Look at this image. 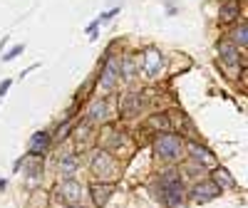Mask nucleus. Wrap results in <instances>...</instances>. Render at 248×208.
<instances>
[{"instance_id": "1", "label": "nucleus", "mask_w": 248, "mask_h": 208, "mask_svg": "<svg viewBox=\"0 0 248 208\" xmlns=\"http://www.w3.org/2000/svg\"><path fill=\"white\" fill-rule=\"evenodd\" d=\"M156 193H159V201L167 206V208L181 206V201H184V186H181L179 176H174V174L161 176L159 178V186H156Z\"/></svg>"}, {"instance_id": "2", "label": "nucleus", "mask_w": 248, "mask_h": 208, "mask_svg": "<svg viewBox=\"0 0 248 208\" xmlns=\"http://www.w3.org/2000/svg\"><path fill=\"white\" fill-rule=\"evenodd\" d=\"M154 151L159 159L164 161H176L179 154H181V139L176 134H161L156 141H154Z\"/></svg>"}, {"instance_id": "3", "label": "nucleus", "mask_w": 248, "mask_h": 208, "mask_svg": "<svg viewBox=\"0 0 248 208\" xmlns=\"http://www.w3.org/2000/svg\"><path fill=\"white\" fill-rule=\"evenodd\" d=\"M114 169H117V163H114V159H112L109 154H97V159L92 161V171H94L102 181H107V178L114 174Z\"/></svg>"}, {"instance_id": "4", "label": "nucleus", "mask_w": 248, "mask_h": 208, "mask_svg": "<svg viewBox=\"0 0 248 208\" xmlns=\"http://www.w3.org/2000/svg\"><path fill=\"white\" fill-rule=\"evenodd\" d=\"M57 196H62L65 203H77L82 198V186L72 178H65L60 186H57Z\"/></svg>"}, {"instance_id": "5", "label": "nucleus", "mask_w": 248, "mask_h": 208, "mask_svg": "<svg viewBox=\"0 0 248 208\" xmlns=\"http://www.w3.org/2000/svg\"><path fill=\"white\" fill-rule=\"evenodd\" d=\"M119 74H122V67H119V59H109L107 65H105V72H102V89H105V92L114 89V85H117V79H119Z\"/></svg>"}, {"instance_id": "6", "label": "nucleus", "mask_w": 248, "mask_h": 208, "mask_svg": "<svg viewBox=\"0 0 248 208\" xmlns=\"http://www.w3.org/2000/svg\"><path fill=\"white\" fill-rule=\"evenodd\" d=\"M221 193V189L214 183V181H201V183H196L194 186V191H191V196H194V201H211V198H216Z\"/></svg>"}, {"instance_id": "7", "label": "nucleus", "mask_w": 248, "mask_h": 208, "mask_svg": "<svg viewBox=\"0 0 248 208\" xmlns=\"http://www.w3.org/2000/svg\"><path fill=\"white\" fill-rule=\"evenodd\" d=\"M161 67H164L161 55L156 50H147V55H144V72H147V77H156Z\"/></svg>"}, {"instance_id": "8", "label": "nucleus", "mask_w": 248, "mask_h": 208, "mask_svg": "<svg viewBox=\"0 0 248 208\" xmlns=\"http://www.w3.org/2000/svg\"><path fill=\"white\" fill-rule=\"evenodd\" d=\"M107 119V102L105 99H94L87 109V121L97 124V121H105Z\"/></svg>"}, {"instance_id": "9", "label": "nucleus", "mask_w": 248, "mask_h": 208, "mask_svg": "<svg viewBox=\"0 0 248 208\" xmlns=\"http://www.w3.org/2000/svg\"><path fill=\"white\" fill-rule=\"evenodd\" d=\"M218 55L223 57L226 65H238V45H233L231 40H223L218 45Z\"/></svg>"}, {"instance_id": "10", "label": "nucleus", "mask_w": 248, "mask_h": 208, "mask_svg": "<svg viewBox=\"0 0 248 208\" xmlns=\"http://www.w3.org/2000/svg\"><path fill=\"white\" fill-rule=\"evenodd\" d=\"M112 193H114V183H94L92 186V198L97 206H105Z\"/></svg>"}, {"instance_id": "11", "label": "nucleus", "mask_w": 248, "mask_h": 208, "mask_svg": "<svg viewBox=\"0 0 248 208\" xmlns=\"http://www.w3.org/2000/svg\"><path fill=\"white\" fill-rule=\"evenodd\" d=\"M50 149V134L47 132H40V134H35L32 136V141H30V154H45Z\"/></svg>"}, {"instance_id": "12", "label": "nucleus", "mask_w": 248, "mask_h": 208, "mask_svg": "<svg viewBox=\"0 0 248 208\" xmlns=\"http://www.w3.org/2000/svg\"><path fill=\"white\" fill-rule=\"evenodd\" d=\"M218 17L223 23H231V20H238V0H226L218 10Z\"/></svg>"}, {"instance_id": "13", "label": "nucleus", "mask_w": 248, "mask_h": 208, "mask_svg": "<svg viewBox=\"0 0 248 208\" xmlns=\"http://www.w3.org/2000/svg\"><path fill=\"white\" fill-rule=\"evenodd\" d=\"M189 151L194 154V159L196 161H201V163H214V154L206 149V147H201V144H196V141H191L189 144Z\"/></svg>"}, {"instance_id": "14", "label": "nucleus", "mask_w": 248, "mask_h": 208, "mask_svg": "<svg viewBox=\"0 0 248 208\" xmlns=\"http://www.w3.org/2000/svg\"><path fill=\"white\" fill-rule=\"evenodd\" d=\"M214 183L218 186V189H233L236 181L231 178V174L226 169H214Z\"/></svg>"}, {"instance_id": "15", "label": "nucleus", "mask_w": 248, "mask_h": 208, "mask_svg": "<svg viewBox=\"0 0 248 208\" xmlns=\"http://www.w3.org/2000/svg\"><path fill=\"white\" fill-rule=\"evenodd\" d=\"M77 166H79V159L77 156H62L60 161H57V169L62 171V174H75V169H77Z\"/></svg>"}, {"instance_id": "16", "label": "nucleus", "mask_w": 248, "mask_h": 208, "mask_svg": "<svg viewBox=\"0 0 248 208\" xmlns=\"http://www.w3.org/2000/svg\"><path fill=\"white\" fill-rule=\"evenodd\" d=\"M246 43H248V25L241 20V23L236 25V30H233V45L246 47Z\"/></svg>"}, {"instance_id": "17", "label": "nucleus", "mask_w": 248, "mask_h": 208, "mask_svg": "<svg viewBox=\"0 0 248 208\" xmlns=\"http://www.w3.org/2000/svg\"><path fill=\"white\" fill-rule=\"evenodd\" d=\"M37 176H43V161L32 154V156H30V166H28V178L35 181Z\"/></svg>"}, {"instance_id": "18", "label": "nucleus", "mask_w": 248, "mask_h": 208, "mask_svg": "<svg viewBox=\"0 0 248 208\" xmlns=\"http://www.w3.org/2000/svg\"><path fill=\"white\" fill-rule=\"evenodd\" d=\"M139 107H141V104H139V97H137V94H129V97H127V102H124L122 114H124V117H132Z\"/></svg>"}, {"instance_id": "19", "label": "nucleus", "mask_w": 248, "mask_h": 208, "mask_svg": "<svg viewBox=\"0 0 248 208\" xmlns=\"http://www.w3.org/2000/svg\"><path fill=\"white\" fill-rule=\"evenodd\" d=\"M152 124H154V127H159V129H164V132L169 129V119H167V114H156V117L152 119Z\"/></svg>"}, {"instance_id": "20", "label": "nucleus", "mask_w": 248, "mask_h": 208, "mask_svg": "<svg viewBox=\"0 0 248 208\" xmlns=\"http://www.w3.org/2000/svg\"><path fill=\"white\" fill-rule=\"evenodd\" d=\"M70 129H72V121H65V127H62V129L57 132V139L62 141V139H65V136L70 134Z\"/></svg>"}, {"instance_id": "21", "label": "nucleus", "mask_w": 248, "mask_h": 208, "mask_svg": "<svg viewBox=\"0 0 248 208\" xmlns=\"http://www.w3.org/2000/svg\"><path fill=\"white\" fill-rule=\"evenodd\" d=\"M20 52H23V45H17V47H13V50H10V52H8V55H5V57H3V59H5V62H8V59H13V57H17V55H20Z\"/></svg>"}, {"instance_id": "22", "label": "nucleus", "mask_w": 248, "mask_h": 208, "mask_svg": "<svg viewBox=\"0 0 248 208\" xmlns=\"http://www.w3.org/2000/svg\"><path fill=\"white\" fill-rule=\"evenodd\" d=\"M8 87H10V79H8V82H3V85H0V97H3V94L8 92Z\"/></svg>"}, {"instance_id": "23", "label": "nucleus", "mask_w": 248, "mask_h": 208, "mask_svg": "<svg viewBox=\"0 0 248 208\" xmlns=\"http://www.w3.org/2000/svg\"><path fill=\"white\" fill-rule=\"evenodd\" d=\"M70 208H79V206H70Z\"/></svg>"}]
</instances>
